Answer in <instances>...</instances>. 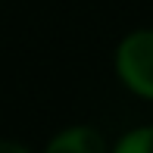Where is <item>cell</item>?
I'll return each mask as SVG.
<instances>
[{
  "instance_id": "7a4b0ae2",
  "label": "cell",
  "mask_w": 153,
  "mask_h": 153,
  "mask_svg": "<svg viewBox=\"0 0 153 153\" xmlns=\"http://www.w3.org/2000/svg\"><path fill=\"white\" fill-rule=\"evenodd\" d=\"M41 153H109V150L94 125H69L56 131Z\"/></svg>"
},
{
  "instance_id": "277c9868",
  "label": "cell",
  "mask_w": 153,
  "mask_h": 153,
  "mask_svg": "<svg viewBox=\"0 0 153 153\" xmlns=\"http://www.w3.org/2000/svg\"><path fill=\"white\" fill-rule=\"evenodd\" d=\"M0 153H31L28 147H22L19 141H10V137H0Z\"/></svg>"
},
{
  "instance_id": "6da1fadb",
  "label": "cell",
  "mask_w": 153,
  "mask_h": 153,
  "mask_svg": "<svg viewBox=\"0 0 153 153\" xmlns=\"http://www.w3.org/2000/svg\"><path fill=\"white\" fill-rule=\"evenodd\" d=\"M116 75L131 94L153 100V28L128 31L116 47Z\"/></svg>"
},
{
  "instance_id": "3957f363",
  "label": "cell",
  "mask_w": 153,
  "mask_h": 153,
  "mask_svg": "<svg viewBox=\"0 0 153 153\" xmlns=\"http://www.w3.org/2000/svg\"><path fill=\"white\" fill-rule=\"evenodd\" d=\"M109 153H153V125H141V128L125 131Z\"/></svg>"
}]
</instances>
